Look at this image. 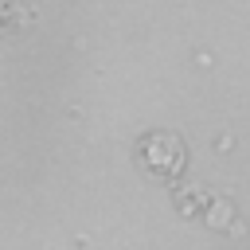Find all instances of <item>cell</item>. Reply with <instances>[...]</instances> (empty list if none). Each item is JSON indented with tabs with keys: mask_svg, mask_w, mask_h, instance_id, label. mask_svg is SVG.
Listing matches in <instances>:
<instances>
[]
</instances>
